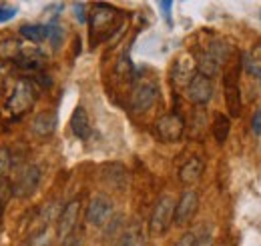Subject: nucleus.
<instances>
[{"mask_svg":"<svg viewBox=\"0 0 261 246\" xmlns=\"http://www.w3.org/2000/svg\"><path fill=\"white\" fill-rule=\"evenodd\" d=\"M159 98V86L151 80H143L137 82L133 93H130V108L135 112H145L149 110Z\"/></svg>","mask_w":261,"mask_h":246,"instance_id":"20e7f679","label":"nucleus"},{"mask_svg":"<svg viewBox=\"0 0 261 246\" xmlns=\"http://www.w3.org/2000/svg\"><path fill=\"white\" fill-rule=\"evenodd\" d=\"M119 246H147V238L139 226H130L129 230L121 236Z\"/></svg>","mask_w":261,"mask_h":246,"instance_id":"aec40b11","label":"nucleus"},{"mask_svg":"<svg viewBox=\"0 0 261 246\" xmlns=\"http://www.w3.org/2000/svg\"><path fill=\"white\" fill-rule=\"evenodd\" d=\"M20 36L24 40H31V42H44L48 30H46V24H22L20 26Z\"/></svg>","mask_w":261,"mask_h":246,"instance_id":"f3484780","label":"nucleus"},{"mask_svg":"<svg viewBox=\"0 0 261 246\" xmlns=\"http://www.w3.org/2000/svg\"><path fill=\"white\" fill-rule=\"evenodd\" d=\"M57 124L59 118L53 110H44L40 114H36L33 120V132L40 138H46V136H53L55 130H57Z\"/></svg>","mask_w":261,"mask_h":246,"instance_id":"4468645a","label":"nucleus"},{"mask_svg":"<svg viewBox=\"0 0 261 246\" xmlns=\"http://www.w3.org/2000/svg\"><path fill=\"white\" fill-rule=\"evenodd\" d=\"M113 210H115L113 200L105 194H98L91 200V204L87 208V222L91 226H105V224H109Z\"/></svg>","mask_w":261,"mask_h":246,"instance_id":"6e6552de","label":"nucleus"},{"mask_svg":"<svg viewBox=\"0 0 261 246\" xmlns=\"http://www.w3.org/2000/svg\"><path fill=\"white\" fill-rule=\"evenodd\" d=\"M40 180H42L40 168H38L36 164H31V166H27V168L18 174V178L12 182V194H14L16 198H31L34 192L38 190Z\"/></svg>","mask_w":261,"mask_h":246,"instance_id":"39448f33","label":"nucleus"},{"mask_svg":"<svg viewBox=\"0 0 261 246\" xmlns=\"http://www.w3.org/2000/svg\"><path fill=\"white\" fill-rule=\"evenodd\" d=\"M193 242H195V234L193 232H185L175 246H193Z\"/></svg>","mask_w":261,"mask_h":246,"instance_id":"c85d7f7f","label":"nucleus"},{"mask_svg":"<svg viewBox=\"0 0 261 246\" xmlns=\"http://www.w3.org/2000/svg\"><path fill=\"white\" fill-rule=\"evenodd\" d=\"M70 132L81 140H87L91 136V132H93L91 118H89V114H87V110L83 106H76L72 116H70Z\"/></svg>","mask_w":261,"mask_h":246,"instance_id":"ddd939ff","label":"nucleus"},{"mask_svg":"<svg viewBox=\"0 0 261 246\" xmlns=\"http://www.w3.org/2000/svg\"><path fill=\"white\" fill-rule=\"evenodd\" d=\"M46 30H48L46 40H50V44H53L55 48H59V46L63 44V38H65L63 28H61V26H57V24H48V26H46Z\"/></svg>","mask_w":261,"mask_h":246,"instance_id":"5701e85b","label":"nucleus"},{"mask_svg":"<svg viewBox=\"0 0 261 246\" xmlns=\"http://www.w3.org/2000/svg\"><path fill=\"white\" fill-rule=\"evenodd\" d=\"M195 74H197L195 60L189 54H181L175 60V66H173V84L179 86V88H187Z\"/></svg>","mask_w":261,"mask_h":246,"instance_id":"9b49d317","label":"nucleus"},{"mask_svg":"<svg viewBox=\"0 0 261 246\" xmlns=\"http://www.w3.org/2000/svg\"><path fill=\"white\" fill-rule=\"evenodd\" d=\"M121 22V12L115 10L109 4H95L89 16V24H91V34H93V44L98 40H105L111 32Z\"/></svg>","mask_w":261,"mask_h":246,"instance_id":"f257e3e1","label":"nucleus"},{"mask_svg":"<svg viewBox=\"0 0 261 246\" xmlns=\"http://www.w3.org/2000/svg\"><path fill=\"white\" fill-rule=\"evenodd\" d=\"M22 48L24 46L16 38H12V36L2 38L0 40V58H4V60H18Z\"/></svg>","mask_w":261,"mask_h":246,"instance_id":"dca6fc26","label":"nucleus"},{"mask_svg":"<svg viewBox=\"0 0 261 246\" xmlns=\"http://www.w3.org/2000/svg\"><path fill=\"white\" fill-rule=\"evenodd\" d=\"M74 12H76V20H79V22H87V16H85V4H74Z\"/></svg>","mask_w":261,"mask_h":246,"instance_id":"c756f323","label":"nucleus"},{"mask_svg":"<svg viewBox=\"0 0 261 246\" xmlns=\"http://www.w3.org/2000/svg\"><path fill=\"white\" fill-rule=\"evenodd\" d=\"M79 214H81V200L74 198L61 210V214L57 218V236H59V240H65L74 228H79Z\"/></svg>","mask_w":261,"mask_h":246,"instance_id":"1a4fd4ad","label":"nucleus"},{"mask_svg":"<svg viewBox=\"0 0 261 246\" xmlns=\"http://www.w3.org/2000/svg\"><path fill=\"white\" fill-rule=\"evenodd\" d=\"M229 130H231V120H229L225 114H217L215 120H213V136L219 144H223L227 140Z\"/></svg>","mask_w":261,"mask_h":246,"instance_id":"6ab92c4d","label":"nucleus"},{"mask_svg":"<svg viewBox=\"0 0 261 246\" xmlns=\"http://www.w3.org/2000/svg\"><path fill=\"white\" fill-rule=\"evenodd\" d=\"M159 6L163 8V18H165V22L171 26L173 22H171V8H173V2H159Z\"/></svg>","mask_w":261,"mask_h":246,"instance_id":"cd10ccee","label":"nucleus"},{"mask_svg":"<svg viewBox=\"0 0 261 246\" xmlns=\"http://www.w3.org/2000/svg\"><path fill=\"white\" fill-rule=\"evenodd\" d=\"M199 208V196L195 190H185L179 200L175 202V214H173V222L177 226H185L193 220V216L197 214Z\"/></svg>","mask_w":261,"mask_h":246,"instance_id":"0eeeda50","label":"nucleus"},{"mask_svg":"<svg viewBox=\"0 0 261 246\" xmlns=\"http://www.w3.org/2000/svg\"><path fill=\"white\" fill-rule=\"evenodd\" d=\"M155 130L163 142H177V140H181V136L185 132V120L177 112H169L157 120Z\"/></svg>","mask_w":261,"mask_h":246,"instance_id":"423d86ee","label":"nucleus"},{"mask_svg":"<svg viewBox=\"0 0 261 246\" xmlns=\"http://www.w3.org/2000/svg\"><path fill=\"white\" fill-rule=\"evenodd\" d=\"M10 196H14V194H12V184L6 182V178H2V180H0V204H4Z\"/></svg>","mask_w":261,"mask_h":246,"instance_id":"393cba45","label":"nucleus"},{"mask_svg":"<svg viewBox=\"0 0 261 246\" xmlns=\"http://www.w3.org/2000/svg\"><path fill=\"white\" fill-rule=\"evenodd\" d=\"M85 242V232L83 228H74L65 240H61V246H83Z\"/></svg>","mask_w":261,"mask_h":246,"instance_id":"b1692460","label":"nucleus"},{"mask_svg":"<svg viewBox=\"0 0 261 246\" xmlns=\"http://www.w3.org/2000/svg\"><path fill=\"white\" fill-rule=\"evenodd\" d=\"M34 102H36V90H34V86L29 80L20 78V80L14 84L12 94H10L8 100H6V108H8V112H10L12 116H22V114H27L29 110H33Z\"/></svg>","mask_w":261,"mask_h":246,"instance_id":"f03ea898","label":"nucleus"},{"mask_svg":"<svg viewBox=\"0 0 261 246\" xmlns=\"http://www.w3.org/2000/svg\"><path fill=\"white\" fill-rule=\"evenodd\" d=\"M173 214H175V200L171 196H161L151 212V218H149V230L151 234L155 236H161L165 234L171 224H173Z\"/></svg>","mask_w":261,"mask_h":246,"instance_id":"7ed1b4c3","label":"nucleus"},{"mask_svg":"<svg viewBox=\"0 0 261 246\" xmlns=\"http://www.w3.org/2000/svg\"><path fill=\"white\" fill-rule=\"evenodd\" d=\"M12 168V152L8 148H0V180L8 176Z\"/></svg>","mask_w":261,"mask_h":246,"instance_id":"4be33fe9","label":"nucleus"},{"mask_svg":"<svg viewBox=\"0 0 261 246\" xmlns=\"http://www.w3.org/2000/svg\"><path fill=\"white\" fill-rule=\"evenodd\" d=\"M213 98V82L201 74H195L187 86V100L195 106H205Z\"/></svg>","mask_w":261,"mask_h":246,"instance_id":"9d476101","label":"nucleus"},{"mask_svg":"<svg viewBox=\"0 0 261 246\" xmlns=\"http://www.w3.org/2000/svg\"><path fill=\"white\" fill-rule=\"evenodd\" d=\"M251 126H253V132H255V134H261V110H257V112L253 114Z\"/></svg>","mask_w":261,"mask_h":246,"instance_id":"7c9ffc66","label":"nucleus"},{"mask_svg":"<svg viewBox=\"0 0 261 246\" xmlns=\"http://www.w3.org/2000/svg\"><path fill=\"white\" fill-rule=\"evenodd\" d=\"M14 14H16V6H0V22H6V20H10V18H14Z\"/></svg>","mask_w":261,"mask_h":246,"instance_id":"a878e982","label":"nucleus"},{"mask_svg":"<svg viewBox=\"0 0 261 246\" xmlns=\"http://www.w3.org/2000/svg\"><path fill=\"white\" fill-rule=\"evenodd\" d=\"M225 84V102H227V110L231 116H239L241 112V93H239V84H237V72H229L223 78Z\"/></svg>","mask_w":261,"mask_h":246,"instance_id":"f8f14e48","label":"nucleus"},{"mask_svg":"<svg viewBox=\"0 0 261 246\" xmlns=\"http://www.w3.org/2000/svg\"><path fill=\"white\" fill-rule=\"evenodd\" d=\"M53 244V234L48 230V226H42L40 230H36L33 236L29 238L27 246H50Z\"/></svg>","mask_w":261,"mask_h":246,"instance_id":"412c9836","label":"nucleus"},{"mask_svg":"<svg viewBox=\"0 0 261 246\" xmlns=\"http://www.w3.org/2000/svg\"><path fill=\"white\" fill-rule=\"evenodd\" d=\"M205 52H207V54H209L213 60L217 62L219 66H223V64L227 62L229 54H231V48H229L227 44L223 42V40H213Z\"/></svg>","mask_w":261,"mask_h":246,"instance_id":"a211bd4d","label":"nucleus"},{"mask_svg":"<svg viewBox=\"0 0 261 246\" xmlns=\"http://www.w3.org/2000/svg\"><path fill=\"white\" fill-rule=\"evenodd\" d=\"M201 174H203V160L193 156L191 160H187L181 170H179V180L185 186H191L201 180Z\"/></svg>","mask_w":261,"mask_h":246,"instance_id":"2eb2a0df","label":"nucleus"},{"mask_svg":"<svg viewBox=\"0 0 261 246\" xmlns=\"http://www.w3.org/2000/svg\"><path fill=\"white\" fill-rule=\"evenodd\" d=\"M257 78H259V82H261V68H255V72H253Z\"/></svg>","mask_w":261,"mask_h":246,"instance_id":"2f4dec72","label":"nucleus"},{"mask_svg":"<svg viewBox=\"0 0 261 246\" xmlns=\"http://www.w3.org/2000/svg\"><path fill=\"white\" fill-rule=\"evenodd\" d=\"M193 246H213V236H211L209 232H203V234L195 236Z\"/></svg>","mask_w":261,"mask_h":246,"instance_id":"bb28decb","label":"nucleus"}]
</instances>
